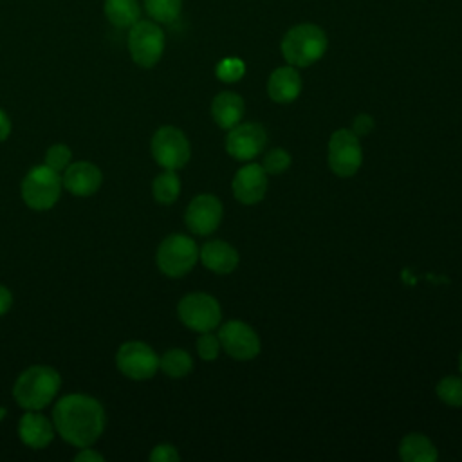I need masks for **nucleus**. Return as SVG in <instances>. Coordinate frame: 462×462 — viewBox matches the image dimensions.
I'll return each instance as SVG.
<instances>
[{
	"label": "nucleus",
	"mask_w": 462,
	"mask_h": 462,
	"mask_svg": "<svg viewBox=\"0 0 462 462\" xmlns=\"http://www.w3.org/2000/svg\"><path fill=\"white\" fill-rule=\"evenodd\" d=\"M105 422L101 402L85 393L63 395L52 410V424L58 435L76 448L92 446L101 437Z\"/></svg>",
	"instance_id": "1"
},
{
	"label": "nucleus",
	"mask_w": 462,
	"mask_h": 462,
	"mask_svg": "<svg viewBox=\"0 0 462 462\" xmlns=\"http://www.w3.org/2000/svg\"><path fill=\"white\" fill-rule=\"evenodd\" d=\"M61 386L58 370L47 365L25 368L13 386V397L23 410H42L51 404Z\"/></svg>",
	"instance_id": "2"
},
{
	"label": "nucleus",
	"mask_w": 462,
	"mask_h": 462,
	"mask_svg": "<svg viewBox=\"0 0 462 462\" xmlns=\"http://www.w3.org/2000/svg\"><path fill=\"white\" fill-rule=\"evenodd\" d=\"M327 51V36L314 23H300L287 31L282 40V54L292 67H309Z\"/></svg>",
	"instance_id": "3"
},
{
	"label": "nucleus",
	"mask_w": 462,
	"mask_h": 462,
	"mask_svg": "<svg viewBox=\"0 0 462 462\" xmlns=\"http://www.w3.org/2000/svg\"><path fill=\"white\" fill-rule=\"evenodd\" d=\"M61 177L60 171L49 168L47 164L32 166L22 180V199L36 211L51 209L61 195Z\"/></svg>",
	"instance_id": "4"
},
{
	"label": "nucleus",
	"mask_w": 462,
	"mask_h": 462,
	"mask_svg": "<svg viewBox=\"0 0 462 462\" xmlns=\"http://www.w3.org/2000/svg\"><path fill=\"white\" fill-rule=\"evenodd\" d=\"M199 260V247L188 235H168L157 247L155 262L162 274L170 278H180L188 274Z\"/></svg>",
	"instance_id": "5"
},
{
	"label": "nucleus",
	"mask_w": 462,
	"mask_h": 462,
	"mask_svg": "<svg viewBox=\"0 0 462 462\" xmlns=\"http://www.w3.org/2000/svg\"><path fill=\"white\" fill-rule=\"evenodd\" d=\"M128 51L139 67H153L164 51L162 29L152 20H137L128 32Z\"/></svg>",
	"instance_id": "6"
},
{
	"label": "nucleus",
	"mask_w": 462,
	"mask_h": 462,
	"mask_svg": "<svg viewBox=\"0 0 462 462\" xmlns=\"http://www.w3.org/2000/svg\"><path fill=\"white\" fill-rule=\"evenodd\" d=\"M179 319L195 332H208L218 327L222 319L218 301L206 292L186 294L177 305Z\"/></svg>",
	"instance_id": "7"
},
{
	"label": "nucleus",
	"mask_w": 462,
	"mask_h": 462,
	"mask_svg": "<svg viewBox=\"0 0 462 462\" xmlns=\"http://www.w3.org/2000/svg\"><path fill=\"white\" fill-rule=\"evenodd\" d=\"M150 148L155 162L164 170L182 168L191 155L189 141L175 126H161L159 130H155Z\"/></svg>",
	"instance_id": "8"
},
{
	"label": "nucleus",
	"mask_w": 462,
	"mask_h": 462,
	"mask_svg": "<svg viewBox=\"0 0 462 462\" xmlns=\"http://www.w3.org/2000/svg\"><path fill=\"white\" fill-rule=\"evenodd\" d=\"M117 370L134 381H146L159 370V357L155 350L143 341H126L116 354Z\"/></svg>",
	"instance_id": "9"
},
{
	"label": "nucleus",
	"mask_w": 462,
	"mask_h": 462,
	"mask_svg": "<svg viewBox=\"0 0 462 462\" xmlns=\"http://www.w3.org/2000/svg\"><path fill=\"white\" fill-rule=\"evenodd\" d=\"M363 162L359 137L346 128L336 130L328 141V166L337 177H352Z\"/></svg>",
	"instance_id": "10"
},
{
	"label": "nucleus",
	"mask_w": 462,
	"mask_h": 462,
	"mask_svg": "<svg viewBox=\"0 0 462 462\" xmlns=\"http://www.w3.org/2000/svg\"><path fill=\"white\" fill-rule=\"evenodd\" d=\"M218 341H220V346H224L226 354H229L238 361L253 359L260 352V337L247 323L238 319L226 321L220 327Z\"/></svg>",
	"instance_id": "11"
},
{
	"label": "nucleus",
	"mask_w": 462,
	"mask_h": 462,
	"mask_svg": "<svg viewBox=\"0 0 462 462\" xmlns=\"http://www.w3.org/2000/svg\"><path fill=\"white\" fill-rule=\"evenodd\" d=\"M267 144L265 128L260 123H242L229 128L226 152L236 161L254 159Z\"/></svg>",
	"instance_id": "12"
},
{
	"label": "nucleus",
	"mask_w": 462,
	"mask_h": 462,
	"mask_svg": "<svg viewBox=\"0 0 462 462\" xmlns=\"http://www.w3.org/2000/svg\"><path fill=\"white\" fill-rule=\"evenodd\" d=\"M222 202L209 193L197 195L186 208L184 222L189 231L197 235L213 233L222 220Z\"/></svg>",
	"instance_id": "13"
},
{
	"label": "nucleus",
	"mask_w": 462,
	"mask_h": 462,
	"mask_svg": "<svg viewBox=\"0 0 462 462\" xmlns=\"http://www.w3.org/2000/svg\"><path fill=\"white\" fill-rule=\"evenodd\" d=\"M61 182L69 193L76 197H88L99 189L103 182V173L96 164L88 161H78L70 162L63 170Z\"/></svg>",
	"instance_id": "14"
},
{
	"label": "nucleus",
	"mask_w": 462,
	"mask_h": 462,
	"mask_svg": "<svg viewBox=\"0 0 462 462\" xmlns=\"http://www.w3.org/2000/svg\"><path fill=\"white\" fill-rule=\"evenodd\" d=\"M267 193V173L262 164H245L235 173L233 195L242 204H256Z\"/></svg>",
	"instance_id": "15"
},
{
	"label": "nucleus",
	"mask_w": 462,
	"mask_h": 462,
	"mask_svg": "<svg viewBox=\"0 0 462 462\" xmlns=\"http://www.w3.org/2000/svg\"><path fill=\"white\" fill-rule=\"evenodd\" d=\"M54 424L40 413V410H27L18 422V437L31 449H43L54 439Z\"/></svg>",
	"instance_id": "16"
},
{
	"label": "nucleus",
	"mask_w": 462,
	"mask_h": 462,
	"mask_svg": "<svg viewBox=\"0 0 462 462\" xmlns=\"http://www.w3.org/2000/svg\"><path fill=\"white\" fill-rule=\"evenodd\" d=\"M199 258L204 263V267L218 274H229L238 265L236 249L224 240L206 242L199 251Z\"/></svg>",
	"instance_id": "17"
},
{
	"label": "nucleus",
	"mask_w": 462,
	"mask_h": 462,
	"mask_svg": "<svg viewBox=\"0 0 462 462\" xmlns=\"http://www.w3.org/2000/svg\"><path fill=\"white\" fill-rule=\"evenodd\" d=\"M301 92V78L292 65L278 67L267 81V94L276 103H291Z\"/></svg>",
	"instance_id": "18"
},
{
	"label": "nucleus",
	"mask_w": 462,
	"mask_h": 462,
	"mask_svg": "<svg viewBox=\"0 0 462 462\" xmlns=\"http://www.w3.org/2000/svg\"><path fill=\"white\" fill-rule=\"evenodd\" d=\"M211 116L220 128L229 130L244 116V99L235 92H220L211 103Z\"/></svg>",
	"instance_id": "19"
},
{
	"label": "nucleus",
	"mask_w": 462,
	"mask_h": 462,
	"mask_svg": "<svg viewBox=\"0 0 462 462\" xmlns=\"http://www.w3.org/2000/svg\"><path fill=\"white\" fill-rule=\"evenodd\" d=\"M437 455L431 440L420 433H410L399 444V457L404 462H435Z\"/></svg>",
	"instance_id": "20"
},
{
	"label": "nucleus",
	"mask_w": 462,
	"mask_h": 462,
	"mask_svg": "<svg viewBox=\"0 0 462 462\" xmlns=\"http://www.w3.org/2000/svg\"><path fill=\"white\" fill-rule=\"evenodd\" d=\"M105 14L108 22L119 29H130L141 16L137 0H105Z\"/></svg>",
	"instance_id": "21"
},
{
	"label": "nucleus",
	"mask_w": 462,
	"mask_h": 462,
	"mask_svg": "<svg viewBox=\"0 0 462 462\" xmlns=\"http://www.w3.org/2000/svg\"><path fill=\"white\" fill-rule=\"evenodd\" d=\"M159 368L171 379H180L186 377L191 368H193V361L191 356L182 350V348H170L166 350L161 357H159Z\"/></svg>",
	"instance_id": "22"
},
{
	"label": "nucleus",
	"mask_w": 462,
	"mask_h": 462,
	"mask_svg": "<svg viewBox=\"0 0 462 462\" xmlns=\"http://www.w3.org/2000/svg\"><path fill=\"white\" fill-rule=\"evenodd\" d=\"M153 199L159 204H173L180 193V179L175 170H164L152 182Z\"/></svg>",
	"instance_id": "23"
},
{
	"label": "nucleus",
	"mask_w": 462,
	"mask_h": 462,
	"mask_svg": "<svg viewBox=\"0 0 462 462\" xmlns=\"http://www.w3.org/2000/svg\"><path fill=\"white\" fill-rule=\"evenodd\" d=\"M144 7L152 20L161 23H171L180 14L182 0H144Z\"/></svg>",
	"instance_id": "24"
},
{
	"label": "nucleus",
	"mask_w": 462,
	"mask_h": 462,
	"mask_svg": "<svg viewBox=\"0 0 462 462\" xmlns=\"http://www.w3.org/2000/svg\"><path fill=\"white\" fill-rule=\"evenodd\" d=\"M437 395L448 406H462V377L448 375L439 381Z\"/></svg>",
	"instance_id": "25"
},
{
	"label": "nucleus",
	"mask_w": 462,
	"mask_h": 462,
	"mask_svg": "<svg viewBox=\"0 0 462 462\" xmlns=\"http://www.w3.org/2000/svg\"><path fill=\"white\" fill-rule=\"evenodd\" d=\"M289 166H291V155L282 148L269 150L263 157V162H262V168L265 170V173H271V175H280Z\"/></svg>",
	"instance_id": "26"
},
{
	"label": "nucleus",
	"mask_w": 462,
	"mask_h": 462,
	"mask_svg": "<svg viewBox=\"0 0 462 462\" xmlns=\"http://www.w3.org/2000/svg\"><path fill=\"white\" fill-rule=\"evenodd\" d=\"M70 159H72V150L63 143L52 144L45 153V164L56 171H63L70 164Z\"/></svg>",
	"instance_id": "27"
},
{
	"label": "nucleus",
	"mask_w": 462,
	"mask_h": 462,
	"mask_svg": "<svg viewBox=\"0 0 462 462\" xmlns=\"http://www.w3.org/2000/svg\"><path fill=\"white\" fill-rule=\"evenodd\" d=\"M244 72H245V65L238 58H224L217 65V76H218V79H222L226 83L238 81L244 76Z\"/></svg>",
	"instance_id": "28"
},
{
	"label": "nucleus",
	"mask_w": 462,
	"mask_h": 462,
	"mask_svg": "<svg viewBox=\"0 0 462 462\" xmlns=\"http://www.w3.org/2000/svg\"><path fill=\"white\" fill-rule=\"evenodd\" d=\"M197 352L204 361H213L218 357L220 352V341L218 336H213L211 330L208 332H200L199 339H197Z\"/></svg>",
	"instance_id": "29"
},
{
	"label": "nucleus",
	"mask_w": 462,
	"mask_h": 462,
	"mask_svg": "<svg viewBox=\"0 0 462 462\" xmlns=\"http://www.w3.org/2000/svg\"><path fill=\"white\" fill-rule=\"evenodd\" d=\"M179 458L180 457L171 444H157L150 453L152 462H179Z\"/></svg>",
	"instance_id": "30"
},
{
	"label": "nucleus",
	"mask_w": 462,
	"mask_h": 462,
	"mask_svg": "<svg viewBox=\"0 0 462 462\" xmlns=\"http://www.w3.org/2000/svg\"><path fill=\"white\" fill-rule=\"evenodd\" d=\"M374 119L370 117V116H366V114H359L356 119H354V123H352V132L359 137V135H366V134H370L372 130H374Z\"/></svg>",
	"instance_id": "31"
},
{
	"label": "nucleus",
	"mask_w": 462,
	"mask_h": 462,
	"mask_svg": "<svg viewBox=\"0 0 462 462\" xmlns=\"http://www.w3.org/2000/svg\"><path fill=\"white\" fill-rule=\"evenodd\" d=\"M74 460L76 462H103L105 457L99 451H96L94 448L87 446V448H79V453L74 457Z\"/></svg>",
	"instance_id": "32"
},
{
	"label": "nucleus",
	"mask_w": 462,
	"mask_h": 462,
	"mask_svg": "<svg viewBox=\"0 0 462 462\" xmlns=\"http://www.w3.org/2000/svg\"><path fill=\"white\" fill-rule=\"evenodd\" d=\"M11 307H13V294L5 285L0 283V316L7 314Z\"/></svg>",
	"instance_id": "33"
},
{
	"label": "nucleus",
	"mask_w": 462,
	"mask_h": 462,
	"mask_svg": "<svg viewBox=\"0 0 462 462\" xmlns=\"http://www.w3.org/2000/svg\"><path fill=\"white\" fill-rule=\"evenodd\" d=\"M11 134V119L9 116L0 108V143L5 141Z\"/></svg>",
	"instance_id": "34"
},
{
	"label": "nucleus",
	"mask_w": 462,
	"mask_h": 462,
	"mask_svg": "<svg viewBox=\"0 0 462 462\" xmlns=\"http://www.w3.org/2000/svg\"><path fill=\"white\" fill-rule=\"evenodd\" d=\"M5 413H7V410H5V408H0V420L5 417Z\"/></svg>",
	"instance_id": "35"
},
{
	"label": "nucleus",
	"mask_w": 462,
	"mask_h": 462,
	"mask_svg": "<svg viewBox=\"0 0 462 462\" xmlns=\"http://www.w3.org/2000/svg\"><path fill=\"white\" fill-rule=\"evenodd\" d=\"M460 372H462V352H460Z\"/></svg>",
	"instance_id": "36"
}]
</instances>
